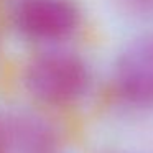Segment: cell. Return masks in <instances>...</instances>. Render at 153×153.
<instances>
[{"label": "cell", "instance_id": "6da1fadb", "mask_svg": "<svg viewBox=\"0 0 153 153\" xmlns=\"http://www.w3.org/2000/svg\"><path fill=\"white\" fill-rule=\"evenodd\" d=\"M25 84L40 102L61 107L74 104L87 92L91 73L76 53L53 50L30 61L25 71Z\"/></svg>", "mask_w": 153, "mask_h": 153}, {"label": "cell", "instance_id": "3957f363", "mask_svg": "<svg viewBox=\"0 0 153 153\" xmlns=\"http://www.w3.org/2000/svg\"><path fill=\"white\" fill-rule=\"evenodd\" d=\"M115 87L133 105L153 107V35L133 40L115 64Z\"/></svg>", "mask_w": 153, "mask_h": 153}, {"label": "cell", "instance_id": "5b68a950", "mask_svg": "<svg viewBox=\"0 0 153 153\" xmlns=\"http://www.w3.org/2000/svg\"><path fill=\"white\" fill-rule=\"evenodd\" d=\"M130 10L142 15H153V0H123Z\"/></svg>", "mask_w": 153, "mask_h": 153}, {"label": "cell", "instance_id": "7a4b0ae2", "mask_svg": "<svg viewBox=\"0 0 153 153\" xmlns=\"http://www.w3.org/2000/svg\"><path fill=\"white\" fill-rule=\"evenodd\" d=\"M17 28L35 41H59L74 33L79 10L71 0H22L15 12Z\"/></svg>", "mask_w": 153, "mask_h": 153}, {"label": "cell", "instance_id": "277c9868", "mask_svg": "<svg viewBox=\"0 0 153 153\" xmlns=\"http://www.w3.org/2000/svg\"><path fill=\"white\" fill-rule=\"evenodd\" d=\"M0 153H61L48 122L33 114H0Z\"/></svg>", "mask_w": 153, "mask_h": 153}]
</instances>
